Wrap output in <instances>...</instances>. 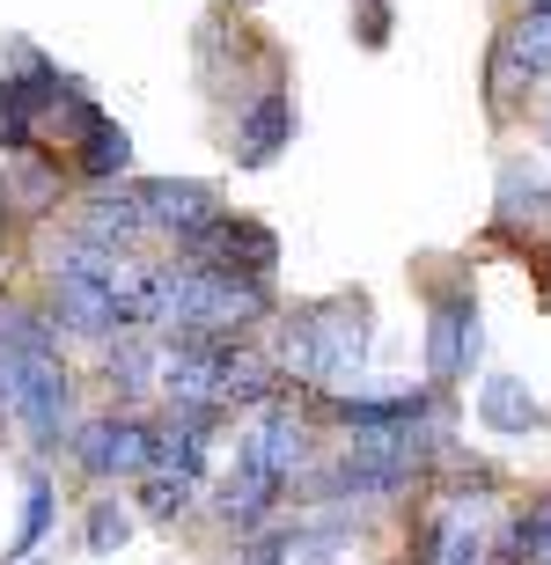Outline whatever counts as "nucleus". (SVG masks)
Wrapping results in <instances>:
<instances>
[{"label": "nucleus", "mask_w": 551, "mask_h": 565, "mask_svg": "<svg viewBox=\"0 0 551 565\" xmlns=\"http://www.w3.org/2000/svg\"><path fill=\"white\" fill-rule=\"evenodd\" d=\"M0 412L30 434V448H60L66 434V360L52 323L30 309H0Z\"/></svg>", "instance_id": "nucleus-1"}, {"label": "nucleus", "mask_w": 551, "mask_h": 565, "mask_svg": "<svg viewBox=\"0 0 551 565\" xmlns=\"http://www.w3.org/2000/svg\"><path fill=\"white\" fill-rule=\"evenodd\" d=\"M361 360H368V301L331 294V301H309V309L287 316L273 367L309 382V390H339L346 375H361Z\"/></svg>", "instance_id": "nucleus-2"}, {"label": "nucleus", "mask_w": 551, "mask_h": 565, "mask_svg": "<svg viewBox=\"0 0 551 565\" xmlns=\"http://www.w3.org/2000/svg\"><path fill=\"white\" fill-rule=\"evenodd\" d=\"M434 462V426H398V434H353L339 462H324V478L309 484L317 500H390L412 478H426Z\"/></svg>", "instance_id": "nucleus-3"}, {"label": "nucleus", "mask_w": 551, "mask_h": 565, "mask_svg": "<svg viewBox=\"0 0 551 565\" xmlns=\"http://www.w3.org/2000/svg\"><path fill=\"white\" fill-rule=\"evenodd\" d=\"M265 309H273L265 279H235V273H213V265L170 273V294H162V323L177 338H235V331H251Z\"/></svg>", "instance_id": "nucleus-4"}, {"label": "nucleus", "mask_w": 551, "mask_h": 565, "mask_svg": "<svg viewBox=\"0 0 551 565\" xmlns=\"http://www.w3.org/2000/svg\"><path fill=\"white\" fill-rule=\"evenodd\" d=\"M60 96H74V82L60 74V60H44L38 44H8L0 52V147H30L44 110H60Z\"/></svg>", "instance_id": "nucleus-5"}, {"label": "nucleus", "mask_w": 551, "mask_h": 565, "mask_svg": "<svg viewBox=\"0 0 551 565\" xmlns=\"http://www.w3.org/2000/svg\"><path fill=\"white\" fill-rule=\"evenodd\" d=\"M74 456H82L88 478H155L162 462V426L133 419V412H104L74 434Z\"/></svg>", "instance_id": "nucleus-6"}, {"label": "nucleus", "mask_w": 551, "mask_h": 565, "mask_svg": "<svg viewBox=\"0 0 551 565\" xmlns=\"http://www.w3.org/2000/svg\"><path fill=\"white\" fill-rule=\"evenodd\" d=\"M486 353V323H478V294L464 287H442L434 309H426V375L434 382H456L478 367Z\"/></svg>", "instance_id": "nucleus-7"}, {"label": "nucleus", "mask_w": 551, "mask_h": 565, "mask_svg": "<svg viewBox=\"0 0 551 565\" xmlns=\"http://www.w3.org/2000/svg\"><path fill=\"white\" fill-rule=\"evenodd\" d=\"M191 265H213V273H235V279H265L279 265V243L265 221H235V213H221L199 243H184Z\"/></svg>", "instance_id": "nucleus-8"}, {"label": "nucleus", "mask_w": 551, "mask_h": 565, "mask_svg": "<svg viewBox=\"0 0 551 565\" xmlns=\"http://www.w3.org/2000/svg\"><path fill=\"white\" fill-rule=\"evenodd\" d=\"M434 412H442V397H434V390H412V382H398V390H346V397H331V419L353 426V434L434 426Z\"/></svg>", "instance_id": "nucleus-9"}, {"label": "nucleus", "mask_w": 551, "mask_h": 565, "mask_svg": "<svg viewBox=\"0 0 551 565\" xmlns=\"http://www.w3.org/2000/svg\"><path fill=\"white\" fill-rule=\"evenodd\" d=\"M235 169H273L287 147H295V96L287 88H265V96H251V104L235 110Z\"/></svg>", "instance_id": "nucleus-10"}, {"label": "nucleus", "mask_w": 551, "mask_h": 565, "mask_svg": "<svg viewBox=\"0 0 551 565\" xmlns=\"http://www.w3.org/2000/svg\"><path fill=\"white\" fill-rule=\"evenodd\" d=\"M140 213H148V228L162 235H184V243H199V235L221 221V199H213L206 184H191V177H155L148 191H140Z\"/></svg>", "instance_id": "nucleus-11"}, {"label": "nucleus", "mask_w": 551, "mask_h": 565, "mask_svg": "<svg viewBox=\"0 0 551 565\" xmlns=\"http://www.w3.org/2000/svg\"><path fill=\"white\" fill-rule=\"evenodd\" d=\"M52 323L74 331V338H110L118 331L110 273H52Z\"/></svg>", "instance_id": "nucleus-12"}, {"label": "nucleus", "mask_w": 551, "mask_h": 565, "mask_svg": "<svg viewBox=\"0 0 551 565\" xmlns=\"http://www.w3.org/2000/svg\"><path fill=\"white\" fill-rule=\"evenodd\" d=\"M74 169H82L88 191H118V177L133 169V140L118 118H96V126L82 132V154H74Z\"/></svg>", "instance_id": "nucleus-13"}, {"label": "nucleus", "mask_w": 551, "mask_h": 565, "mask_svg": "<svg viewBox=\"0 0 551 565\" xmlns=\"http://www.w3.org/2000/svg\"><path fill=\"white\" fill-rule=\"evenodd\" d=\"M140 228H148V213H140V191H88V206H82V235H88V243H104V250H126Z\"/></svg>", "instance_id": "nucleus-14"}, {"label": "nucleus", "mask_w": 551, "mask_h": 565, "mask_svg": "<svg viewBox=\"0 0 551 565\" xmlns=\"http://www.w3.org/2000/svg\"><path fill=\"white\" fill-rule=\"evenodd\" d=\"M8 206H15V221H38V213L60 206V154L22 147V154H15V177H8Z\"/></svg>", "instance_id": "nucleus-15"}, {"label": "nucleus", "mask_w": 551, "mask_h": 565, "mask_svg": "<svg viewBox=\"0 0 551 565\" xmlns=\"http://www.w3.org/2000/svg\"><path fill=\"white\" fill-rule=\"evenodd\" d=\"M492 60H500V82H537V74H551V15H537V8H530V15L500 38Z\"/></svg>", "instance_id": "nucleus-16"}, {"label": "nucleus", "mask_w": 551, "mask_h": 565, "mask_svg": "<svg viewBox=\"0 0 551 565\" xmlns=\"http://www.w3.org/2000/svg\"><path fill=\"white\" fill-rule=\"evenodd\" d=\"M478 419H486L492 434H537V426H544V404H537L515 375H486V390H478Z\"/></svg>", "instance_id": "nucleus-17"}, {"label": "nucleus", "mask_w": 551, "mask_h": 565, "mask_svg": "<svg viewBox=\"0 0 551 565\" xmlns=\"http://www.w3.org/2000/svg\"><path fill=\"white\" fill-rule=\"evenodd\" d=\"M500 565H551V492L515 507V522L500 529Z\"/></svg>", "instance_id": "nucleus-18"}, {"label": "nucleus", "mask_w": 551, "mask_h": 565, "mask_svg": "<svg viewBox=\"0 0 551 565\" xmlns=\"http://www.w3.org/2000/svg\"><path fill=\"white\" fill-rule=\"evenodd\" d=\"M434 544H426V565H486V529L478 514H434Z\"/></svg>", "instance_id": "nucleus-19"}, {"label": "nucleus", "mask_w": 551, "mask_h": 565, "mask_svg": "<svg viewBox=\"0 0 551 565\" xmlns=\"http://www.w3.org/2000/svg\"><path fill=\"white\" fill-rule=\"evenodd\" d=\"M44 529H52V478L30 470V484H22V529H15V544H8V558L30 565V551L44 544Z\"/></svg>", "instance_id": "nucleus-20"}, {"label": "nucleus", "mask_w": 551, "mask_h": 565, "mask_svg": "<svg viewBox=\"0 0 551 565\" xmlns=\"http://www.w3.org/2000/svg\"><path fill=\"white\" fill-rule=\"evenodd\" d=\"M522 206H551V177L544 169H530V162H508V177H500V221H515Z\"/></svg>", "instance_id": "nucleus-21"}, {"label": "nucleus", "mask_w": 551, "mask_h": 565, "mask_svg": "<svg viewBox=\"0 0 551 565\" xmlns=\"http://www.w3.org/2000/svg\"><path fill=\"white\" fill-rule=\"evenodd\" d=\"M104 375L118 382V390H133V397H140V390H148V382H155V353H148V345H133V338H126V345H110Z\"/></svg>", "instance_id": "nucleus-22"}, {"label": "nucleus", "mask_w": 551, "mask_h": 565, "mask_svg": "<svg viewBox=\"0 0 551 565\" xmlns=\"http://www.w3.org/2000/svg\"><path fill=\"white\" fill-rule=\"evenodd\" d=\"M126 536H133V514L126 507H88V551H96V558H110V551H126Z\"/></svg>", "instance_id": "nucleus-23"}, {"label": "nucleus", "mask_w": 551, "mask_h": 565, "mask_svg": "<svg viewBox=\"0 0 551 565\" xmlns=\"http://www.w3.org/2000/svg\"><path fill=\"white\" fill-rule=\"evenodd\" d=\"M184 500H191V484H177V478H148V484H140V507H148L155 522H177Z\"/></svg>", "instance_id": "nucleus-24"}, {"label": "nucleus", "mask_w": 551, "mask_h": 565, "mask_svg": "<svg viewBox=\"0 0 551 565\" xmlns=\"http://www.w3.org/2000/svg\"><path fill=\"white\" fill-rule=\"evenodd\" d=\"M235 565H295V544H287V536H273V529H257Z\"/></svg>", "instance_id": "nucleus-25"}, {"label": "nucleus", "mask_w": 551, "mask_h": 565, "mask_svg": "<svg viewBox=\"0 0 551 565\" xmlns=\"http://www.w3.org/2000/svg\"><path fill=\"white\" fill-rule=\"evenodd\" d=\"M361 8V44H390V8L382 0H353Z\"/></svg>", "instance_id": "nucleus-26"}, {"label": "nucleus", "mask_w": 551, "mask_h": 565, "mask_svg": "<svg viewBox=\"0 0 551 565\" xmlns=\"http://www.w3.org/2000/svg\"><path fill=\"white\" fill-rule=\"evenodd\" d=\"M530 8H537V15H551V0H530Z\"/></svg>", "instance_id": "nucleus-27"}, {"label": "nucleus", "mask_w": 551, "mask_h": 565, "mask_svg": "<svg viewBox=\"0 0 551 565\" xmlns=\"http://www.w3.org/2000/svg\"><path fill=\"white\" fill-rule=\"evenodd\" d=\"M235 8H257V0H235Z\"/></svg>", "instance_id": "nucleus-28"}]
</instances>
